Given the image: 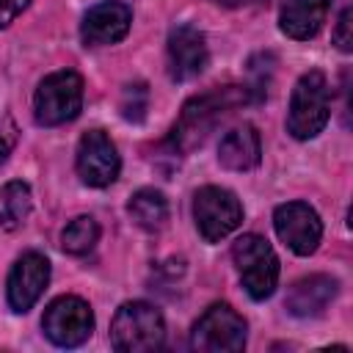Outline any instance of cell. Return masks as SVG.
<instances>
[{"label": "cell", "mask_w": 353, "mask_h": 353, "mask_svg": "<svg viewBox=\"0 0 353 353\" xmlns=\"http://www.w3.org/2000/svg\"><path fill=\"white\" fill-rule=\"evenodd\" d=\"M336 279L325 276V273H312L298 279L290 292H287V312L295 317H317L328 309V303L336 298Z\"/></svg>", "instance_id": "14"}, {"label": "cell", "mask_w": 353, "mask_h": 353, "mask_svg": "<svg viewBox=\"0 0 353 353\" xmlns=\"http://www.w3.org/2000/svg\"><path fill=\"white\" fill-rule=\"evenodd\" d=\"M165 342V320L146 301H127L110 323V345L119 353H152Z\"/></svg>", "instance_id": "2"}, {"label": "cell", "mask_w": 353, "mask_h": 353, "mask_svg": "<svg viewBox=\"0 0 353 353\" xmlns=\"http://www.w3.org/2000/svg\"><path fill=\"white\" fill-rule=\"evenodd\" d=\"M97 240H99V223L91 215H77L61 232V248L72 256L88 254L97 245Z\"/></svg>", "instance_id": "19"}, {"label": "cell", "mask_w": 353, "mask_h": 353, "mask_svg": "<svg viewBox=\"0 0 353 353\" xmlns=\"http://www.w3.org/2000/svg\"><path fill=\"white\" fill-rule=\"evenodd\" d=\"M259 157H262V141L251 124L232 127L218 143V163L229 171H248L259 165Z\"/></svg>", "instance_id": "15"}, {"label": "cell", "mask_w": 353, "mask_h": 353, "mask_svg": "<svg viewBox=\"0 0 353 353\" xmlns=\"http://www.w3.org/2000/svg\"><path fill=\"white\" fill-rule=\"evenodd\" d=\"M251 99H254L251 85H223V88H212V91H204V94L188 99L171 135H168L174 154L201 146L204 138L212 132V127L226 113H232L234 108H240Z\"/></svg>", "instance_id": "1"}, {"label": "cell", "mask_w": 353, "mask_h": 353, "mask_svg": "<svg viewBox=\"0 0 353 353\" xmlns=\"http://www.w3.org/2000/svg\"><path fill=\"white\" fill-rule=\"evenodd\" d=\"M130 218L143 229V232H160L168 223V201L160 190L154 188H141L130 196L127 204Z\"/></svg>", "instance_id": "17"}, {"label": "cell", "mask_w": 353, "mask_h": 353, "mask_svg": "<svg viewBox=\"0 0 353 353\" xmlns=\"http://www.w3.org/2000/svg\"><path fill=\"white\" fill-rule=\"evenodd\" d=\"M212 3H218V6H229V8H237V6H248V3H254V0H212Z\"/></svg>", "instance_id": "24"}, {"label": "cell", "mask_w": 353, "mask_h": 353, "mask_svg": "<svg viewBox=\"0 0 353 353\" xmlns=\"http://www.w3.org/2000/svg\"><path fill=\"white\" fill-rule=\"evenodd\" d=\"M28 6L30 0H0V28H8Z\"/></svg>", "instance_id": "23"}, {"label": "cell", "mask_w": 353, "mask_h": 353, "mask_svg": "<svg viewBox=\"0 0 353 353\" xmlns=\"http://www.w3.org/2000/svg\"><path fill=\"white\" fill-rule=\"evenodd\" d=\"M273 226L279 240L298 256H309L317 251L323 237V221L306 201H287L279 204L273 212Z\"/></svg>", "instance_id": "9"}, {"label": "cell", "mask_w": 353, "mask_h": 353, "mask_svg": "<svg viewBox=\"0 0 353 353\" xmlns=\"http://www.w3.org/2000/svg\"><path fill=\"white\" fill-rule=\"evenodd\" d=\"M14 143H17V127H14V121L8 116H3L0 119V163H6V157L14 149Z\"/></svg>", "instance_id": "22"}, {"label": "cell", "mask_w": 353, "mask_h": 353, "mask_svg": "<svg viewBox=\"0 0 353 353\" xmlns=\"http://www.w3.org/2000/svg\"><path fill=\"white\" fill-rule=\"evenodd\" d=\"M74 165L88 188H108L121 171V157L116 152V143L102 130H88L77 143Z\"/></svg>", "instance_id": "10"}, {"label": "cell", "mask_w": 353, "mask_h": 353, "mask_svg": "<svg viewBox=\"0 0 353 353\" xmlns=\"http://www.w3.org/2000/svg\"><path fill=\"white\" fill-rule=\"evenodd\" d=\"M119 110L132 124L143 121L146 119V110H149V88H146V83H130V85H124L121 99H119Z\"/></svg>", "instance_id": "20"}, {"label": "cell", "mask_w": 353, "mask_h": 353, "mask_svg": "<svg viewBox=\"0 0 353 353\" xmlns=\"http://www.w3.org/2000/svg\"><path fill=\"white\" fill-rule=\"evenodd\" d=\"M193 221L207 243H218L243 223V204L232 190L204 185L193 196Z\"/></svg>", "instance_id": "6"}, {"label": "cell", "mask_w": 353, "mask_h": 353, "mask_svg": "<svg viewBox=\"0 0 353 353\" xmlns=\"http://www.w3.org/2000/svg\"><path fill=\"white\" fill-rule=\"evenodd\" d=\"M207 39L193 25H176L168 33V74L176 83H188L207 69Z\"/></svg>", "instance_id": "12"}, {"label": "cell", "mask_w": 353, "mask_h": 353, "mask_svg": "<svg viewBox=\"0 0 353 353\" xmlns=\"http://www.w3.org/2000/svg\"><path fill=\"white\" fill-rule=\"evenodd\" d=\"M50 284V262L44 254L39 251H28L22 254L11 273H8V281H6V298H8V306L14 312H28L39 298L41 292L47 290Z\"/></svg>", "instance_id": "11"}, {"label": "cell", "mask_w": 353, "mask_h": 353, "mask_svg": "<svg viewBox=\"0 0 353 353\" xmlns=\"http://www.w3.org/2000/svg\"><path fill=\"white\" fill-rule=\"evenodd\" d=\"M353 19V11L350 8H345L342 14H339V19H336V30H334V44L342 50V52H350L353 50V33H350V22Z\"/></svg>", "instance_id": "21"}, {"label": "cell", "mask_w": 353, "mask_h": 353, "mask_svg": "<svg viewBox=\"0 0 353 353\" xmlns=\"http://www.w3.org/2000/svg\"><path fill=\"white\" fill-rule=\"evenodd\" d=\"M190 347L199 353H237L245 347V320L229 303H212L196 320Z\"/></svg>", "instance_id": "7"}, {"label": "cell", "mask_w": 353, "mask_h": 353, "mask_svg": "<svg viewBox=\"0 0 353 353\" xmlns=\"http://www.w3.org/2000/svg\"><path fill=\"white\" fill-rule=\"evenodd\" d=\"M33 210V196L30 188L19 179H11L0 188V229L17 232Z\"/></svg>", "instance_id": "18"}, {"label": "cell", "mask_w": 353, "mask_h": 353, "mask_svg": "<svg viewBox=\"0 0 353 353\" xmlns=\"http://www.w3.org/2000/svg\"><path fill=\"white\" fill-rule=\"evenodd\" d=\"M132 25V8L121 0H102L91 6L80 22V39L88 47H105L116 44L130 33Z\"/></svg>", "instance_id": "13"}, {"label": "cell", "mask_w": 353, "mask_h": 353, "mask_svg": "<svg viewBox=\"0 0 353 353\" xmlns=\"http://www.w3.org/2000/svg\"><path fill=\"white\" fill-rule=\"evenodd\" d=\"M328 14V0H284L279 11V28L290 39H312L323 28Z\"/></svg>", "instance_id": "16"}, {"label": "cell", "mask_w": 353, "mask_h": 353, "mask_svg": "<svg viewBox=\"0 0 353 353\" xmlns=\"http://www.w3.org/2000/svg\"><path fill=\"white\" fill-rule=\"evenodd\" d=\"M83 108V77L72 69L47 74L33 94V116L41 127H58L77 119Z\"/></svg>", "instance_id": "5"}, {"label": "cell", "mask_w": 353, "mask_h": 353, "mask_svg": "<svg viewBox=\"0 0 353 353\" xmlns=\"http://www.w3.org/2000/svg\"><path fill=\"white\" fill-rule=\"evenodd\" d=\"M44 336L58 347H77L94 331V312L77 295H61L50 301L41 317Z\"/></svg>", "instance_id": "8"}, {"label": "cell", "mask_w": 353, "mask_h": 353, "mask_svg": "<svg viewBox=\"0 0 353 353\" xmlns=\"http://www.w3.org/2000/svg\"><path fill=\"white\" fill-rule=\"evenodd\" d=\"M240 281L254 301H265L279 287V256L262 234H243L232 245Z\"/></svg>", "instance_id": "4"}, {"label": "cell", "mask_w": 353, "mask_h": 353, "mask_svg": "<svg viewBox=\"0 0 353 353\" xmlns=\"http://www.w3.org/2000/svg\"><path fill=\"white\" fill-rule=\"evenodd\" d=\"M331 119V88L320 69H312L298 77L290 94L287 132L298 141H309L323 132Z\"/></svg>", "instance_id": "3"}]
</instances>
